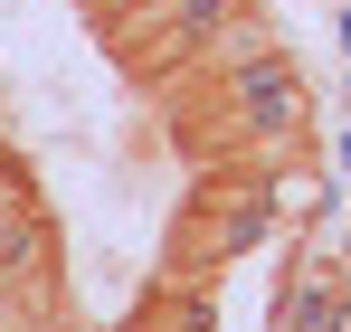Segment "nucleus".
<instances>
[{"mask_svg": "<svg viewBox=\"0 0 351 332\" xmlns=\"http://www.w3.org/2000/svg\"><path fill=\"white\" fill-rule=\"evenodd\" d=\"M266 228H276V200H266V180H256V171H247V180H219V190L199 200L190 237H180V266H228V257H247Z\"/></svg>", "mask_w": 351, "mask_h": 332, "instance_id": "1", "label": "nucleus"}, {"mask_svg": "<svg viewBox=\"0 0 351 332\" xmlns=\"http://www.w3.org/2000/svg\"><path fill=\"white\" fill-rule=\"evenodd\" d=\"M190 57H199L209 76H247V67H266V57H285V48H276V29H266V19L237 0V10H228V19H219V29H209Z\"/></svg>", "mask_w": 351, "mask_h": 332, "instance_id": "2", "label": "nucleus"}]
</instances>
